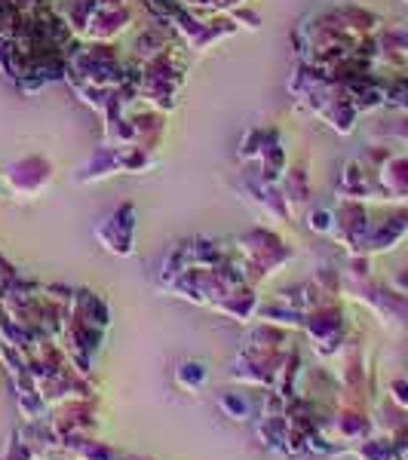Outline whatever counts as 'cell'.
I'll return each instance as SVG.
<instances>
[{
	"label": "cell",
	"instance_id": "obj_1",
	"mask_svg": "<svg viewBox=\"0 0 408 460\" xmlns=\"http://www.w3.org/2000/svg\"><path fill=\"white\" fill-rule=\"evenodd\" d=\"M236 255H240L243 267H246V283L255 286L262 279L279 273L283 267L292 261V246H286V240H279L273 230L264 227H252L243 236L234 240Z\"/></svg>",
	"mask_w": 408,
	"mask_h": 460
},
{
	"label": "cell",
	"instance_id": "obj_2",
	"mask_svg": "<svg viewBox=\"0 0 408 460\" xmlns=\"http://www.w3.org/2000/svg\"><path fill=\"white\" fill-rule=\"evenodd\" d=\"M304 332H307L314 350L323 356V359H332L344 350V310L338 307L335 301L320 304L316 310L304 314Z\"/></svg>",
	"mask_w": 408,
	"mask_h": 460
},
{
	"label": "cell",
	"instance_id": "obj_3",
	"mask_svg": "<svg viewBox=\"0 0 408 460\" xmlns=\"http://www.w3.org/2000/svg\"><path fill=\"white\" fill-rule=\"evenodd\" d=\"M95 240L102 243V249L111 255L129 258L136 252V206L123 203L120 209H114L105 221H99L95 227Z\"/></svg>",
	"mask_w": 408,
	"mask_h": 460
},
{
	"label": "cell",
	"instance_id": "obj_4",
	"mask_svg": "<svg viewBox=\"0 0 408 460\" xmlns=\"http://www.w3.org/2000/svg\"><path fill=\"white\" fill-rule=\"evenodd\" d=\"M53 184V163L43 157H22L6 169V188L19 199H34Z\"/></svg>",
	"mask_w": 408,
	"mask_h": 460
},
{
	"label": "cell",
	"instance_id": "obj_5",
	"mask_svg": "<svg viewBox=\"0 0 408 460\" xmlns=\"http://www.w3.org/2000/svg\"><path fill=\"white\" fill-rule=\"evenodd\" d=\"M408 234V209H393L384 215L381 221H372L362 243V255H372V252H390L396 249V243Z\"/></svg>",
	"mask_w": 408,
	"mask_h": 460
},
{
	"label": "cell",
	"instance_id": "obj_6",
	"mask_svg": "<svg viewBox=\"0 0 408 460\" xmlns=\"http://www.w3.org/2000/svg\"><path fill=\"white\" fill-rule=\"evenodd\" d=\"M243 194H246L249 203L262 215H267V218H273V221L288 218L286 199L279 194V184H267L255 172H243Z\"/></svg>",
	"mask_w": 408,
	"mask_h": 460
},
{
	"label": "cell",
	"instance_id": "obj_7",
	"mask_svg": "<svg viewBox=\"0 0 408 460\" xmlns=\"http://www.w3.org/2000/svg\"><path fill=\"white\" fill-rule=\"evenodd\" d=\"M132 13L129 6H123V10H95L93 22H89L84 40L86 43H114L117 37L126 34L132 28Z\"/></svg>",
	"mask_w": 408,
	"mask_h": 460
},
{
	"label": "cell",
	"instance_id": "obj_8",
	"mask_svg": "<svg viewBox=\"0 0 408 460\" xmlns=\"http://www.w3.org/2000/svg\"><path fill=\"white\" fill-rule=\"evenodd\" d=\"M258 307H262V298H258L255 288H252L249 283L231 288V292H225V298L212 304L215 314L234 319V323H240V325L252 323V319L258 316Z\"/></svg>",
	"mask_w": 408,
	"mask_h": 460
},
{
	"label": "cell",
	"instance_id": "obj_9",
	"mask_svg": "<svg viewBox=\"0 0 408 460\" xmlns=\"http://www.w3.org/2000/svg\"><path fill=\"white\" fill-rule=\"evenodd\" d=\"M377 184L384 190V199L405 203L408 199V154H390L384 166L377 169Z\"/></svg>",
	"mask_w": 408,
	"mask_h": 460
},
{
	"label": "cell",
	"instance_id": "obj_10",
	"mask_svg": "<svg viewBox=\"0 0 408 460\" xmlns=\"http://www.w3.org/2000/svg\"><path fill=\"white\" fill-rule=\"evenodd\" d=\"M117 172H120V151H117L114 145H102V147H95V154L86 163H80L77 172H74V181L93 184Z\"/></svg>",
	"mask_w": 408,
	"mask_h": 460
},
{
	"label": "cell",
	"instance_id": "obj_11",
	"mask_svg": "<svg viewBox=\"0 0 408 460\" xmlns=\"http://www.w3.org/2000/svg\"><path fill=\"white\" fill-rule=\"evenodd\" d=\"M279 194L286 199V209L288 215H301L310 206V175L304 169H288L279 181Z\"/></svg>",
	"mask_w": 408,
	"mask_h": 460
},
{
	"label": "cell",
	"instance_id": "obj_12",
	"mask_svg": "<svg viewBox=\"0 0 408 460\" xmlns=\"http://www.w3.org/2000/svg\"><path fill=\"white\" fill-rule=\"evenodd\" d=\"M71 316L84 319L86 325H95V329L105 332L111 325V314H108V304L99 298V295H93L89 288H80L77 295H74V304H71Z\"/></svg>",
	"mask_w": 408,
	"mask_h": 460
},
{
	"label": "cell",
	"instance_id": "obj_13",
	"mask_svg": "<svg viewBox=\"0 0 408 460\" xmlns=\"http://www.w3.org/2000/svg\"><path fill=\"white\" fill-rule=\"evenodd\" d=\"M218 408L231 420H236V424H249V420H258V414H262V405H258V399L252 393H246V387L221 393Z\"/></svg>",
	"mask_w": 408,
	"mask_h": 460
},
{
	"label": "cell",
	"instance_id": "obj_14",
	"mask_svg": "<svg viewBox=\"0 0 408 460\" xmlns=\"http://www.w3.org/2000/svg\"><path fill=\"white\" fill-rule=\"evenodd\" d=\"M255 319H262V323H271V325H279V329H288V332L301 329V325H304V314H301V310L292 307V304H286V301H279V298L262 304Z\"/></svg>",
	"mask_w": 408,
	"mask_h": 460
},
{
	"label": "cell",
	"instance_id": "obj_15",
	"mask_svg": "<svg viewBox=\"0 0 408 460\" xmlns=\"http://www.w3.org/2000/svg\"><path fill=\"white\" fill-rule=\"evenodd\" d=\"M255 433H258V439H262L264 448L286 451V436H288L286 414H267V418H258Z\"/></svg>",
	"mask_w": 408,
	"mask_h": 460
},
{
	"label": "cell",
	"instance_id": "obj_16",
	"mask_svg": "<svg viewBox=\"0 0 408 460\" xmlns=\"http://www.w3.org/2000/svg\"><path fill=\"white\" fill-rule=\"evenodd\" d=\"M209 384V368L200 359H184L175 368V387H182L184 393H200Z\"/></svg>",
	"mask_w": 408,
	"mask_h": 460
},
{
	"label": "cell",
	"instance_id": "obj_17",
	"mask_svg": "<svg viewBox=\"0 0 408 460\" xmlns=\"http://www.w3.org/2000/svg\"><path fill=\"white\" fill-rule=\"evenodd\" d=\"M277 138H279L277 129H264V126L249 129L246 136H243V142H240V160L243 163H255L264 154V147L271 142H277Z\"/></svg>",
	"mask_w": 408,
	"mask_h": 460
},
{
	"label": "cell",
	"instance_id": "obj_18",
	"mask_svg": "<svg viewBox=\"0 0 408 460\" xmlns=\"http://www.w3.org/2000/svg\"><path fill=\"white\" fill-rule=\"evenodd\" d=\"M236 34V25L231 19H209L206 22V28H203V34L197 37V43L191 47V53H206V49H212L215 43H221L225 37H231Z\"/></svg>",
	"mask_w": 408,
	"mask_h": 460
},
{
	"label": "cell",
	"instance_id": "obj_19",
	"mask_svg": "<svg viewBox=\"0 0 408 460\" xmlns=\"http://www.w3.org/2000/svg\"><path fill=\"white\" fill-rule=\"evenodd\" d=\"M68 455H74L77 460H123L120 451L111 448V445H105V442H95L93 436L74 442L68 448Z\"/></svg>",
	"mask_w": 408,
	"mask_h": 460
},
{
	"label": "cell",
	"instance_id": "obj_20",
	"mask_svg": "<svg viewBox=\"0 0 408 460\" xmlns=\"http://www.w3.org/2000/svg\"><path fill=\"white\" fill-rule=\"evenodd\" d=\"M95 10H99V0H74L71 4V10H68V25H71V31L77 40H84V34H86V28H89V22H93L95 16Z\"/></svg>",
	"mask_w": 408,
	"mask_h": 460
},
{
	"label": "cell",
	"instance_id": "obj_21",
	"mask_svg": "<svg viewBox=\"0 0 408 460\" xmlns=\"http://www.w3.org/2000/svg\"><path fill=\"white\" fill-rule=\"evenodd\" d=\"M307 227L320 236L335 234V212L332 209H307Z\"/></svg>",
	"mask_w": 408,
	"mask_h": 460
},
{
	"label": "cell",
	"instance_id": "obj_22",
	"mask_svg": "<svg viewBox=\"0 0 408 460\" xmlns=\"http://www.w3.org/2000/svg\"><path fill=\"white\" fill-rule=\"evenodd\" d=\"M227 19L234 22L236 28H246V31H258L262 28V16H258L255 10L246 4V6H234V10H227Z\"/></svg>",
	"mask_w": 408,
	"mask_h": 460
},
{
	"label": "cell",
	"instance_id": "obj_23",
	"mask_svg": "<svg viewBox=\"0 0 408 460\" xmlns=\"http://www.w3.org/2000/svg\"><path fill=\"white\" fill-rule=\"evenodd\" d=\"M0 460H37V455L31 451V445L22 439L19 429H16V433H13V439L6 442V451H4V457H0Z\"/></svg>",
	"mask_w": 408,
	"mask_h": 460
},
{
	"label": "cell",
	"instance_id": "obj_24",
	"mask_svg": "<svg viewBox=\"0 0 408 460\" xmlns=\"http://www.w3.org/2000/svg\"><path fill=\"white\" fill-rule=\"evenodd\" d=\"M390 138H393V142H399V145H405V147H408V117H403V120L393 126V129H390Z\"/></svg>",
	"mask_w": 408,
	"mask_h": 460
},
{
	"label": "cell",
	"instance_id": "obj_25",
	"mask_svg": "<svg viewBox=\"0 0 408 460\" xmlns=\"http://www.w3.org/2000/svg\"><path fill=\"white\" fill-rule=\"evenodd\" d=\"M390 390H393V399H396V402L403 405V408H408V384L405 381H396Z\"/></svg>",
	"mask_w": 408,
	"mask_h": 460
},
{
	"label": "cell",
	"instance_id": "obj_26",
	"mask_svg": "<svg viewBox=\"0 0 408 460\" xmlns=\"http://www.w3.org/2000/svg\"><path fill=\"white\" fill-rule=\"evenodd\" d=\"M126 0H99V10H123Z\"/></svg>",
	"mask_w": 408,
	"mask_h": 460
},
{
	"label": "cell",
	"instance_id": "obj_27",
	"mask_svg": "<svg viewBox=\"0 0 408 460\" xmlns=\"http://www.w3.org/2000/svg\"><path fill=\"white\" fill-rule=\"evenodd\" d=\"M249 0H218V6L215 10H234V6H246Z\"/></svg>",
	"mask_w": 408,
	"mask_h": 460
},
{
	"label": "cell",
	"instance_id": "obj_28",
	"mask_svg": "<svg viewBox=\"0 0 408 460\" xmlns=\"http://www.w3.org/2000/svg\"><path fill=\"white\" fill-rule=\"evenodd\" d=\"M405 4H408V0H405Z\"/></svg>",
	"mask_w": 408,
	"mask_h": 460
}]
</instances>
